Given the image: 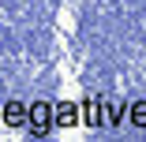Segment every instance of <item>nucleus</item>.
I'll return each instance as SVG.
<instances>
[{
    "mask_svg": "<svg viewBox=\"0 0 146 142\" xmlns=\"http://www.w3.org/2000/svg\"><path fill=\"white\" fill-rule=\"evenodd\" d=\"M105 124H109V131H120L127 124V105L116 97H105Z\"/></svg>",
    "mask_w": 146,
    "mask_h": 142,
    "instance_id": "39448f33",
    "label": "nucleus"
},
{
    "mask_svg": "<svg viewBox=\"0 0 146 142\" xmlns=\"http://www.w3.org/2000/svg\"><path fill=\"white\" fill-rule=\"evenodd\" d=\"M56 131V120H52V101H30V120H26V135L30 138H49Z\"/></svg>",
    "mask_w": 146,
    "mask_h": 142,
    "instance_id": "f257e3e1",
    "label": "nucleus"
},
{
    "mask_svg": "<svg viewBox=\"0 0 146 142\" xmlns=\"http://www.w3.org/2000/svg\"><path fill=\"white\" fill-rule=\"evenodd\" d=\"M26 120H30V101L4 97V105H0V127H8V131H26Z\"/></svg>",
    "mask_w": 146,
    "mask_h": 142,
    "instance_id": "f03ea898",
    "label": "nucleus"
},
{
    "mask_svg": "<svg viewBox=\"0 0 146 142\" xmlns=\"http://www.w3.org/2000/svg\"><path fill=\"white\" fill-rule=\"evenodd\" d=\"M0 105H4V97H0Z\"/></svg>",
    "mask_w": 146,
    "mask_h": 142,
    "instance_id": "0eeeda50",
    "label": "nucleus"
},
{
    "mask_svg": "<svg viewBox=\"0 0 146 142\" xmlns=\"http://www.w3.org/2000/svg\"><path fill=\"white\" fill-rule=\"evenodd\" d=\"M82 127L86 131H109V124H105V97H94V94L82 97Z\"/></svg>",
    "mask_w": 146,
    "mask_h": 142,
    "instance_id": "20e7f679",
    "label": "nucleus"
},
{
    "mask_svg": "<svg viewBox=\"0 0 146 142\" xmlns=\"http://www.w3.org/2000/svg\"><path fill=\"white\" fill-rule=\"evenodd\" d=\"M127 124L135 131H146V97H139V101L127 105Z\"/></svg>",
    "mask_w": 146,
    "mask_h": 142,
    "instance_id": "423d86ee",
    "label": "nucleus"
},
{
    "mask_svg": "<svg viewBox=\"0 0 146 142\" xmlns=\"http://www.w3.org/2000/svg\"><path fill=\"white\" fill-rule=\"evenodd\" d=\"M52 120H56V131H75L82 127V101H52Z\"/></svg>",
    "mask_w": 146,
    "mask_h": 142,
    "instance_id": "7ed1b4c3",
    "label": "nucleus"
}]
</instances>
